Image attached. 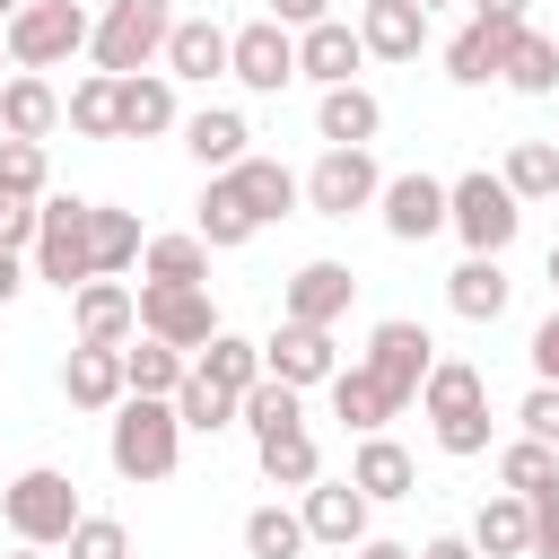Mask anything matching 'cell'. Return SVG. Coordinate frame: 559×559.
<instances>
[{
    "label": "cell",
    "mask_w": 559,
    "mask_h": 559,
    "mask_svg": "<svg viewBox=\"0 0 559 559\" xmlns=\"http://www.w3.org/2000/svg\"><path fill=\"white\" fill-rule=\"evenodd\" d=\"M183 454V428H175V402H148V393H122L114 402V428H105V463L122 480H166Z\"/></svg>",
    "instance_id": "obj_1"
},
{
    "label": "cell",
    "mask_w": 559,
    "mask_h": 559,
    "mask_svg": "<svg viewBox=\"0 0 559 559\" xmlns=\"http://www.w3.org/2000/svg\"><path fill=\"white\" fill-rule=\"evenodd\" d=\"M0 515H9V533H17L26 550H61L87 507H79V480H70V472L35 463V472H17V480L0 489Z\"/></svg>",
    "instance_id": "obj_2"
},
{
    "label": "cell",
    "mask_w": 559,
    "mask_h": 559,
    "mask_svg": "<svg viewBox=\"0 0 559 559\" xmlns=\"http://www.w3.org/2000/svg\"><path fill=\"white\" fill-rule=\"evenodd\" d=\"M166 35H175L166 0H105V17L87 26V52H96L105 79H131V70H148L166 52Z\"/></svg>",
    "instance_id": "obj_3"
},
{
    "label": "cell",
    "mask_w": 559,
    "mask_h": 559,
    "mask_svg": "<svg viewBox=\"0 0 559 559\" xmlns=\"http://www.w3.org/2000/svg\"><path fill=\"white\" fill-rule=\"evenodd\" d=\"M26 262H35V280H52L61 297L87 288V280H96V253H87V201L44 192V201H35V245H26Z\"/></svg>",
    "instance_id": "obj_4"
},
{
    "label": "cell",
    "mask_w": 559,
    "mask_h": 559,
    "mask_svg": "<svg viewBox=\"0 0 559 559\" xmlns=\"http://www.w3.org/2000/svg\"><path fill=\"white\" fill-rule=\"evenodd\" d=\"M87 26H96V17H87L79 0H26V9L0 26L9 70H35V79H44V70H61L70 52H87Z\"/></svg>",
    "instance_id": "obj_5"
},
{
    "label": "cell",
    "mask_w": 559,
    "mask_h": 559,
    "mask_svg": "<svg viewBox=\"0 0 559 559\" xmlns=\"http://www.w3.org/2000/svg\"><path fill=\"white\" fill-rule=\"evenodd\" d=\"M445 227H454L472 253H507V245H515V227H524V201H515L489 166H472V175H454V183H445Z\"/></svg>",
    "instance_id": "obj_6"
},
{
    "label": "cell",
    "mask_w": 559,
    "mask_h": 559,
    "mask_svg": "<svg viewBox=\"0 0 559 559\" xmlns=\"http://www.w3.org/2000/svg\"><path fill=\"white\" fill-rule=\"evenodd\" d=\"M402 411L419 402V384H428V367H437V341H428V323H411V314H384L376 332H367V358H358Z\"/></svg>",
    "instance_id": "obj_7"
},
{
    "label": "cell",
    "mask_w": 559,
    "mask_h": 559,
    "mask_svg": "<svg viewBox=\"0 0 559 559\" xmlns=\"http://www.w3.org/2000/svg\"><path fill=\"white\" fill-rule=\"evenodd\" d=\"M297 192H306V210H314V218H358V210H376L384 175H376V157H367V148H323V157L297 175Z\"/></svg>",
    "instance_id": "obj_8"
},
{
    "label": "cell",
    "mask_w": 559,
    "mask_h": 559,
    "mask_svg": "<svg viewBox=\"0 0 559 559\" xmlns=\"http://www.w3.org/2000/svg\"><path fill=\"white\" fill-rule=\"evenodd\" d=\"M227 79H236V87H253V96H280V87L297 79V35H288V26H271V17L236 26V35H227Z\"/></svg>",
    "instance_id": "obj_9"
},
{
    "label": "cell",
    "mask_w": 559,
    "mask_h": 559,
    "mask_svg": "<svg viewBox=\"0 0 559 559\" xmlns=\"http://www.w3.org/2000/svg\"><path fill=\"white\" fill-rule=\"evenodd\" d=\"M140 332L192 358L218 332V306H210V288H157V280H140Z\"/></svg>",
    "instance_id": "obj_10"
},
{
    "label": "cell",
    "mask_w": 559,
    "mask_h": 559,
    "mask_svg": "<svg viewBox=\"0 0 559 559\" xmlns=\"http://www.w3.org/2000/svg\"><path fill=\"white\" fill-rule=\"evenodd\" d=\"M376 218H384V236L393 245H428L437 227H445V183L437 175H384V192H376Z\"/></svg>",
    "instance_id": "obj_11"
},
{
    "label": "cell",
    "mask_w": 559,
    "mask_h": 559,
    "mask_svg": "<svg viewBox=\"0 0 559 559\" xmlns=\"http://www.w3.org/2000/svg\"><path fill=\"white\" fill-rule=\"evenodd\" d=\"M349 297H358V271H349V262H297V280L280 288V323L332 332V323L349 314Z\"/></svg>",
    "instance_id": "obj_12"
},
{
    "label": "cell",
    "mask_w": 559,
    "mask_h": 559,
    "mask_svg": "<svg viewBox=\"0 0 559 559\" xmlns=\"http://www.w3.org/2000/svg\"><path fill=\"white\" fill-rule=\"evenodd\" d=\"M262 376H280V384H297V393H314V384H332V376H341V349H332V332H314V323H280V332L262 341Z\"/></svg>",
    "instance_id": "obj_13"
},
{
    "label": "cell",
    "mask_w": 559,
    "mask_h": 559,
    "mask_svg": "<svg viewBox=\"0 0 559 559\" xmlns=\"http://www.w3.org/2000/svg\"><path fill=\"white\" fill-rule=\"evenodd\" d=\"M70 323H79V349H122L140 332V297L122 280H87L70 288Z\"/></svg>",
    "instance_id": "obj_14"
},
{
    "label": "cell",
    "mask_w": 559,
    "mask_h": 559,
    "mask_svg": "<svg viewBox=\"0 0 559 559\" xmlns=\"http://www.w3.org/2000/svg\"><path fill=\"white\" fill-rule=\"evenodd\" d=\"M114 114H122V140L183 131V105H175V79H166V70H131V79H114Z\"/></svg>",
    "instance_id": "obj_15"
},
{
    "label": "cell",
    "mask_w": 559,
    "mask_h": 559,
    "mask_svg": "<svg viewBox=\"0 0 559 559\" xmlns=\"http://www.w3.org/2000/svg\"><path fill=\"white\" fill-rule=\"evenodd\" d=\"M183 148H192L201 175H227V166L253 157V122L236 105H201V114H183Z\"/></svg>",
    "instance_id": "obj_16"
},
{
    "label": "cell",
    "mask_w": 559,
    "mask_h": 559,
    "mask_svg": "<svg viewBox=\"0 0 559 559\" xmlns=\"http://www.w3.org/2000/svg\"><path fill=\"white\" fill-rule=\"evenodd\" d=\"M306 507H297V524H306V542H332V550H358L367 542V498L349 489V480H314V489H297Z\"/></svg>",
    "instance_id": "obj_17"
},
{
    "label": "cell",
    "mask_w": 559,
    "mask_h": 559,
    "mask_svg": "<svg viewBox=\"0 0 559 559\" xmlns=\"http://www.w3.org/2000/svg\"><path fill=\"white\" fill-rule=\"evenodd\" d=\"M358 61H367V44H358L349 17H323V26L297 35V79H314V87H349Z\"/></svg>",
    "instance_id": "obj_18"
},
{
    "label": "cell",
    "mask_w": 559,
    "mask_h": 559,
    "mask_svg": "<svg viewBox=\"0 0 559 559\" xmlns=\"http://www.w3.org/2000/svg\"><path fill=\"white\" fill-rule=\"evenodd\" d=\"M507 297H515V280H507V262H498V253H463V262L445 271V306H454L463 323H498V314H507Z\"/></svg>",
    "instance_id": "obj_19"
},
{
    "label": "cell",
    "mask_w": 559,
    "mask_h": 559,
    "mask_svg": "<svg viewBox=\"0 0 559 559\" xmlns=\"http://www.w3.org/2000/svg\"><path fill=\"white\" fill-rule=\"evenodd\" d=\"M358 44H367V61H419L428 9H419V0H367V9H358Z\"/></svg>",
    "instance_id": "obj_20"
},
{
    "label": "cell",
    "mask_w": 559,
    "mask_h": 559,
    "mask_svg": "<svg viewBox=\"0 0 559 559\" xmlns=\"http://www.w3.org/2000/svg\"><path fill=\"white\" fill-rule=\"evenodd\" d=\"M166 79H192V87H210V79H227V26L218 17H175V35H166Z\"/></svg>",
    "instance_id": "obj_21"
},
{
    "label": "cell",
    "mask_w": 559,
    "mask_h": 559,
    "mask_svg": "<svg viewBox=\"0 0 559 559\" xmlns=\"http://www.w3.org/2000/svg\"><path fill=\"white\" fill-rule=\"evenodd\" d=\"M376 131H384V105H376V96H367L358 79H349V87H323V96H314V140H323V148H367Z\"/></svg>",
    "instance_id": "obj_22"
},
{
    "label": "cell",
    "mask_w": 559,
    "mask_h": 559,
    "mask_svg": "<svg viewBox=\"0 0 559 559\" xmlns=\"http://www.w3.org/2000/svg\"><path fill=\"white\" fill-rule=\"evenodd\" d=\"M463 542H472L480 559H533V498H515V489L480 498V515H472Z\"/></svg>",
    "instance_id": "obj_23"
},
{
    "label": "cell",
    "mask_w": 559,
    "mask_h": 559,
    "mask_svg": "<svg viewBox=\"0 0 559 559\" xmlns=\"http://www.w3.org/2000/svg\"><path fill=\"white\" fill-rule=\"evenodd\" d=\"M210 253H236V245H253L262 236V218H253V201L236 192V175H210L201 183V227H192Z\"/></svg>",
    "instance_id": "obj_24"
},
{
    "label": "cell",
    "mask_w": 559,
    "mask_h": 559,
    "mask_svg": "<svg viewBox=\"0 0 559 559\" xmlns=\"http://www.w3.org/2000/svg\"><path fill=\"white\" fill-rule=\"evenodd\" d=\"M507 35H515V26H480V17H463V26L445 35V79H454V87H489V79L507 70Z\"/></svg>",
    "instance_id": "obj_25"
},
{
    "label": "cell",
    "mask_w": 559,
    "mask_h": 559,
    "mask_svg": "<svg viewBox=\"0 0 559 559\" xmlns=\"http://www.w3.org/2000/svg\"><path fill=\"white\" fill-rule=\"evenodd\" d=\"M349 489L376 507V498H411L419 489V463L393 445V437H358V454H349Z\"/></svg>",
    "instance_id": "obj_26"
},
{
    "label": "cell",
    "mask_w": 559,
    "mask_h": 559,
    "mask_svg": "<svg viewBox=\"0 0 559 559\" xmlns=\"http://www.w3.org/2000/svg\"><path fill=\"white\" fill-rule=\"evenodd\" d=\"M192 376V358L183 349H166V341H148V332H131L122 341V393H148V402H175V384Z\"/></svg>",
    "instance_id": "obj_27"
},
{
    "label": "cell",
    "mask_w": 559,
    "mask_h": 559,
    "mask_svg": "<svg viewBox=\"0 0 559 559\" xmlns=\"http://www.w3.org/2000/svg\"><path fill=\"white\" fill-rule=\"evenodd\" d=\"M192 376H210L218 393L245 402V393L262 384V341H245V332H210V341L192 349Z\"/></svg>",
    "instance_id": "obj_28"
},
{
    "label": "cell",
    "mask_w": 559,
    "mask_h": 559,
    "mask_svg": "<svg viewBox=\"0 0 559 559\" xmlns=\"http://www.w3.org/2000/svg\"><path fill=\"white\" fill-rule=\"evenodd\" d=\"M332 419H341L349 437H384V419H402V402H393L367 367H341V376H332Z\"/></svg>",
    "instance_id": "obj_29"
},
{
    "label": "cell",
    "mask_w": 559,
    "mask_h": 559,
    "mask_svg": "<svg viewBox=\"0 0 559 559\" xmlns=\"http://www.w3.org/2000/svg\"><path fill=\"white\" fill-rule=\"evenodd\" d=\"M52 122H61V96H52V79H35V70L0 79V140H44Z\"/></svg>",
    "instance_id": "obj_30"
},
{
    "label": "cell",
    "mask_w": 559,
    "mask_h": 559,
    "mask_svg": "<svg viewBox=\"0 0 559 559\" xmlns=\"http://www.w3.org/2000/svg\"><path fill=\"white\" fill-rule=\"evenodd\" d=\"M61 393H70V411H114L122 402V349H70Z\"/></svg>",
    "instance_id": "obj_31"
},
{
    "label": "cell",
    "mask_w": 559,
    "mask_h": 559,
    "mask_svg": "<svg viewBox=\"0 0 559 559\" xmlns=\"http://www.w3.org/2000/svg\"><path fill=\"white\" fill-rule=\"evenodd\" d=\"M140 210H105V201H87V253H96V280H114V271H131L140 262Z\"/></svg>",
    "instance_id": "obj_32"
},
{
    "label": "cell",
    "mask_w": 559,
    "mask_h": 559,
    "mask_svg": "<svg viewBox=\"0 0 559 559\" xmlns=\"http://www.w3.org/2000/svg\"><path fill=\"white\" fill-rule=\"evenodd\" d=\"M140 280H157V288H210V245L201 236H148L140 245Z\"/></svg>",
    "instance_id": "obj_33"
},
{
    "label": "cell",
    "mask_w": 559,
    "mask_h": 559,
    "mask_svg": "<svg viewBox=\"0 0 559 559\" xmlns=\"http://www.w3.org/2000/svg\"><path fill=\"white\" fill-rule=\"evenodd\" d=\"M480 402H489V376H480L472 358H437V367H428V384H419L428 428H437V419H454V411H480Z\"/></svg>",
    "instance_id": "obj_34"
},
{
    "label": "cell",
    "mask_w": 559,
    "mask_h": 559,
    "mask_svg": "<svg viewBox=\"0 0 559 559\" xmlns=\"http://www.w3.org/2000/svg\"><path fill=\"white\" fill-rule=\"evenodd\" d=\"M498 79H507L515 96H550V87H559V44H550L542 26H515V35H507V70H498Z\"/></svg>",
    "instance_id": "obj_35"
},
{
    "label": "cell",
    "mask_w": 559,
    "mask_h": 559,
    "mask_svg": "<svg viewBox=\"0 0 559 559\" xmlns=\"http://www.w3.org/2000/svg\"><path fill=\"white\" fill-rule=\"evenodd\" d=\"M227 175H236V192L253 201V218H262V227H271V218H288V210L306 201V192H297V175H288L280 157H245V166H227Z\"/></svg>",
    "instance_id": "obj_36"
},
{
    "label": "cell",
    "mask_w": 559,
    "mask_h": 559,
    "mask_svg": "<svg viewBox=\"0 0 559 559\" xmlns=\"http://www.w3.org/2000/svg\"><path fill=\"white\" fill-rule=\"evenodd\" d=\"M236 419L253 428V445H262V437H288V428H306V393H297V384H280V376H262V384L236 402Z\"/></svg>",
    "instance_id": "obj_37"
},
{
    "label": "cell",
    "mask_w": 559,
    "mask_h": 559,
    "mask_svg": "<svg viewBox=\"0 0 559 559\" xmlns=\"http://www.w3.org/2000/svg\"><path fill=\"white\" fill-rule=\"evenodd\" d=\"M253 463H262V480H271V489H314V480H323V454H314V437H306V428L262 437V445H253Z\"/></svg>",
    "instance_id": "obj_38"
},
{
    "label": "cell",
    "mask_w": 559,
    "mask_h": 559,
    "mask_svg": "<svg viewBox=\"0 0 559 559\" xmlns=\"http://www.w3.org/2000/svg\"><path fill=\"white\" fill-rule=\"evenodd\" d=\"M498 183H507L515 201H559V148H550V140H515L507 166H498Z\"/></svg>",
    "instance_id": "obj_39"
},
{
    "label": "cell",
    "mask_w": 559,
    "mask_h": 559,
    "mask_svg": "<svg viewBox=\"0 0 559 559\" xmlns=\"http://www.w3.org/2000/svg\"><path fill=\"white\" fill-rule=\"evenodd\" d=\"M498 480H507L515 498H542V489H559V445H542V437H515V445H498Z\"/></svg>",
    "instance_id": "obj_40"
},
{
    "label": "cell",
    "mask_w": 559,
    "mask_h": 559,
    "mask_svg": "<svg viewBox=\"0 0 559 559\" xmlns=\"http://www.w3.org/2000/svg\"><path fill=\"white\" fill-rule=\"evenodd\" d=\"M61 114H70V131H79V140H122V114H114V79H105V70H87V79L70 87V105H61Z\"/></svg>",
    "instance_id": "obj_41"
},
{
    "label": "cell",
    "mask_w": 559,
    "mask_h": 559,
    "mask_svg": "<svg viewBox=\"0 0 559 559\" xmlns=\"http://www.w3.org/2000/svg\"><path fill=\"white\" fill-rule=\"evenodd\" d=\"M175 428H192V437L236 428V393H218L210 376H183V384H175Z\"/></svg>",
    "instance_id": "obj_42"
},
{
    "label": "cell",
    "mask_w": 559,
    "mask_h": 559,
    "mask_svg": "<svg viewBox=\"0 0 559 559\" xmlns=\"http://www.w3.org/2000/svg\"><path fill=\"white\" fill-rule=\"evenodd\" d=\"M297 550H306L297 507H253L245 515V559H297Z\"/></svg>",
    "instance_id": "obj_43"
},
{
    "label": "cell",
    "mask_w": 559,
    "mask_h": 559,
    "mask_svg": "<svg viewBox=\"0 0 559 559\" xmlns=\"http://www.w3.org/2000/svg\"><path fill=\"white\" fill-rule=\"evenodd\" d=\"M0 201H44V140H0Z\"/></svg>",
    "instance_id": "obj_44"
},
{
    "label": "cell",
    "mask_w": 559,
    "mask_h": 559,
    "mask_svg": "<svg viewBox=\"0 0 559 559\" xmlns=\"http://www.w3.org/2000/svg\"><path fill=\"white\" fill-rule=\"evenodd\" d=\"M61 550L70 559H131V533H122V515H79Z\"/></svg>",
    "instance_id": "obj_45"
},
{
    "label": "cell",
    "mask_w": 559,
    "mask_h": 559,
    "mask_svg": "<svg viewBox=\"0 0 559 559\" xmlns=\"http://www.w3.org/2000/svg\"><path fill=\"white\" fill-rule=\"evenodd\" d=\"M437 454H454V463L489 454V402H480V411H454V419H437Z\"/></svg>",
    "instance_id": "obj_46"
},
{
    "label": "cell",
    "mask_w": 559,
    "mask_h": 559,
    "mask_svg": "<svg viewBox=\"0 0 559 559\" xmlns=\"http://www.w3.org/2000/svg\"><path fill=\"white\" fill-rule=\"evenodd\" d=\"M515 419H524V437H542V445H559V384H533V393L515 402Z\"/></svg>",
    "instance_id": "obj_47"
},
{
    "label": "cell",
    "mask_w": 559,
    "mask_h": 559,
    "mask_svg": "<svg viewBox=\"0 0 559 559\" xmlns=\"http://www.w3.org/2000/svg\"><path fill=\"white\" fill-rule=\"evenodd\" d=\"M533 384H559V306L533 323Z\"/></svg>",
    "instance_id": "obj_48"
},
{
    "label": "cell",
    "mask_w": 559,
    "mask_h": 559,
    "mask_svg": "<svg viewBox=\"0 0 559 559\" xmlns=\"http://www.w3.org/2000/svg\"><path fill=\"white\" fill-rule=\"evenodd\" d=\"M35 245V201H0V253H26Z\"/></svg>",
    "instance_id": "obj_49"
},
{
    "label": "cell",
    "mask_w": 559,
    "mask_h": 559,
    "mask_svg": "<svg viewBox=\"0 0 559 559\" xmlns=\"http://www.w3.org/2000/svg\"><path fill=\"white\" fill-rule=\"evenodd\" d=\"M533 559H559V489L533 498Z\"/></svg>",
    "instance_id": "obj_50"
},
{
    "label": "cell",
    "mask_w": 559,
    "mask_h": 559,
    "mask_svg": "<svg viewBox=\"0 0 559 559\" xmlns=\"http://www.w3.org/2000/svg\"><path fill=\"white\" fill-rule=\"evenodd\" d=\"M323 17H332V0H271V26H288V35H306Z\"/></svg>",
    "instance_id": "obj_51"
},
{
    "label": "cell",
    "mask_w": 559,
    "mask_h": 559,
    "mask_svg": "<svg viewBox=\"0 0 559 559\" xmlns=\"http://www.w3.org/2000/svg\"><path fill=\"white\" fill-rule=\"evenodd\" d=\"M480 26H524V0H472Z\"/></svg>",
    "instance_id": "obj_52"
},
{
    "label": "cell",
    "mask_w": 559,
    "mask_h": 559,
    "mask_svg": "<svg viewBox=\"0 0 559 559\" xmlns=\"http://www.w3.org/2000/svg\"><path fill=\"white\" fill-rule=\"evenodd\" d=\"M411 559H480V550H472V542H463V533H437V542H419V550H411Z\"/></svg>",
    "instance_id": "obj_53"
},
{
    "label": "cell",
    "mask_w": 559,
    "mask_h": 559,
    "mask_svg": "<svg viewBox=\"0 0 559 559\" xmlns=\"http://www.w3.org/2000/svg\"><path fill=\"white\" fill-rule=\"evenodd\" d=\"M17 288H26V262H17V253H0V306H9Z\"/></svg>",
    "instance_id": "obj_54"
},
{
    "label": "cell",
    "mask_w": 559,
    "mask_h": 559,
    "mask_svg": "<svg viewBox=\"0 0 559 559\" xmlns=\"http://www.w3.org/2000/svg\"><path fill=\"white\" fill-rule=\"evenodd\" d=\"M358 559H411V542H376V533H367V542H358Z\"/></svg>",
    "instance_id": "obj_55"
},
{
    "label": "cell",
    "mask_w": 559,
    "mask_h": 559,
    "mask_svg": "<svg viewBox=\"0 0 559 559\" xmlns=\"http://www.w3.org/2000/svg\"><path fill=\"white\" fill-rule=\"evenodd\" d=\"M9 559H52V550H26V542H17V550H9Z\"/></svg>",
    "instance_id": "obj_56"
},
{
    "label": "cell",
    "mask_w": 559,
    "mask_h": 559,
    "mask_svg": "<svg viewBox=\"0 0 559 559\" xmlns=\"http://www.w3.org/2000/svg\"><path fill=\"white\" fill-rule=\"evenodd\" d=\"M542 271H550V288H559V245H550V262H542Z\"/></svg>",
    "instance_id": "obj_57"
},
{
    "label": "cell",
    "mask_w": 559,
    "mask_h": 559,
    "mask_svg": "<svg viewBox=\"0 0 559 559\" xmlns=\"http://www.w3.org/2000/svg\"><path fill=\"white\" fill-rule=\"evenodd\" d=\"M17 9H26V0H0V26H9V17H17Z\"/></svg>",
    "instance_id": "obj_58"
},
{
    "label": "cell",
    "mask_w": 559,
    "mask_h": 559,
    "mask_svg": "<svg viewBox=\"0 0 559 559\" xmlns=\"http://www.w3.org/2000/svg\"><path fill=\"white\" fill-rule=\"evenodd\" d=\"M0 70H9V44H0Z\"/></svg>",
    "instance_id": "obj_59"
},
{
    "label": "cell",
    "mask_w": 559,
    "mask_h": 559,
    "mask_svg": "<svg viewBox=\"0 0 559 559\" xmlns=\"http://www.w3.org/2000/svg\"><path fill=\"white\" fill-rule=\"evenodd\" d=\"M419 9H437V0H419Z\"/></svg>",
    "instance_id": "obj_60"
},
{
    "label": "cell",
    "mask_w": 559,
    "mask_h": 559,
    "mask_svg": "<svg viewBox=\"0 0 559 559\" xmlns=\"http://www.w3.org/2000/svg\"><path fill=\"white\" fill-rule=\"evenodd\" d=\"M550 44H559V35H550Z\"/></svg>",
    "instance_id": "obj_61"
}]
</instances>
